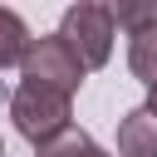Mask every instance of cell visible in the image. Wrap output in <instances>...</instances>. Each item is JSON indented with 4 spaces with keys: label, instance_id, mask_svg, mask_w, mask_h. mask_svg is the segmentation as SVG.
<instances>
[{
    "label": "cell",
    "instance_id": "1",
    "mask_svg": "<svg viewBox=\"0 0 157 157\" xmlns=\"http://www.w3.org/2000/svg\"><path fill=\"white\" fill-rule=\"evenodd\" d=\"M113 29H118V25H113V10L98 5V0H78V5H69L64 20H59V39L74 49V59L83 64V74L108 64V54H113Z\"/></svg>",
    "mask_w": 157,
    "mask_h": 157
},
{
    "label": "cell",
    "instance_id": "2",
    "mask_svg": "<svg viewBox=\"0 0 157 157\" xmlns=\"http://www.w3.org/2000/svg\"><path fill=\"white\" fill-rule=\"evenodd\" d=\"M20 74H25V83L49 88V93H64V98L83 83V64L74 59V49H69L59 34L29 39V49H25V59H20Z\"/></svg>",
    "mask_w": 157,
    "mask_h": 157
},
{
    "label": "cell",
    "instance_id": "3",
    "mask_svg": "<svg viewBox=\"0 0 157 157\" xmlns=\"http://www.w3.org/2000/svg\"><path fill=\"white\" fill-rule=\"evenodd\" d=\"M10 118H15L20 137H29L34 147H44L59 132H69V98L49 93V88H34V83H20L10 93Z\"/></svg>",
    "mask_w": 157,
    "mask_h": 157
},
{
    "label": "cell",
    "instance_id": "4",
    "mask_svg": "<svg viewBox=\"0 0 157 157\" xmlns=\"http://www.w3.org/2000/svg\"><path fill=\"white\" fill-rule=\"evenodd\" d=\"M118 157H157V118L147 108H132L118 123Z\"/></svg>",
    "mask_w": 157,
    "mask_h": 157
},
{
    "label": "cell",
    "instance_id": "5",
    "mask_svg": "<svg viewBox=\"0 0 157 157\" xmlns=\"http://www.w3.org/2000/svg\"><path fill=\"white\" fill-rule=\"evenodd\" d=\"M128 69H132V78H142L147 88H157V20L142 25V29H132V39H128Z\"/></svg>",
    "mask_w": 157,
    "mask_h": 157
},
{
    "label": "cell",
    "instance_id": "6",
    "mask_svg": "<svg viewBox=\"0 0 157 157\" xmlns=\"http://www.w3.org/2000/svg\"><path fill=\"white\" fill-rule=\"evenodd\" d=\"M25 49H29V25H25L15 10H5V5H0V69L20 64V59H25Z\"/></svg>",
    "mask_w": 157,
    "mask_h": 157
},
{
    "label": "cell",
    "instance_id": "7",
    "mask_svg": "<svg viewBox=\"0 0 157 157\" xmlns=\"http://www.w3.org/2000/svg\"><path fill=\"white\" fill-rule=\"evenodd\" d=\"M39 157H108L88 132H78V128H69V132H59L54 142H44L39 147Z\"/></svg>",
    "mask_w": 157,
    "mask_h": 157
},
{
    "label": "cell",
    "instance_id": "8",
    "mask_svg": "<svg viewBox=\"0 0 157 157\" xmlns=\"http://www.w3.org/2000/svg\"><path fill=\"white\" fill-rule=\"evenodd\" d=\"M142 108H147V113L157 118V88H147V103H142Z\"/></svg>",
    "mask_w": 157,
    "mask_h": 157
},
{
    "label": "cell",
    "instance_id": "9",
    "mask_svg": "<svg viewBox=\"0 0 157 157\" xmlns=\"http://www.w3.org/2000/svg\"><path fill=\"white\" fill-rule=\"evenodd\" d=\"M0 157H5V142H0Z\"/></svg>",
    "mask_w": 157,
    "mask_h": 157
}]
</instances>
